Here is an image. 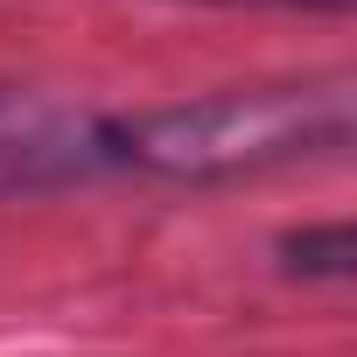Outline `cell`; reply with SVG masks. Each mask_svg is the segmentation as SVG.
<instances>
[{
  "instance_id": "1",
  "label": "cell",
  "mask_w": 357,
  "mask_h": 357,
  "mask_svg": "<svg viewBox=\"0 0 357 357\" xmlns=\"http://www.w3.org/2000/svg\"><path fill=\"white\" fill-rule=\"evenodd\" d=\"M350 140V91L343 84H280V91H218L190 105H161L119 126V161L183 183L259 175L294 154H329Z\"/></svg>"
},
{
  "instance_id": "2",
  "label": "cell",
  "mask_w": 357,
  "mask_h": 357,
  "mask_svg": "<svg viewBox=\"0 0 357 357\" xmlns=\"http://www.w3.org/2000/svg\"><path fill=\"white\" fill-rule=\"evenodd\" d=\"M105 161H119V126L43 91H0V197L84 183Z\"/></svg>"
},
{
  "instance_id": "3",
  "label": "cell",
  "mask_w": 357,
  "mask_h": 357,
  "mask_svg": "<svg viewBox=\"0 0 357 357\" xmlns=\"http://www.w3.org/2000/svg\"><path fill=\"white\" fill-rule=\"evenodd\" d=\"M287 252H308V259H294V266H308V273H343V266H350V231H343V225H329V231H301Z\"/></svg>"
}]
</instances>
